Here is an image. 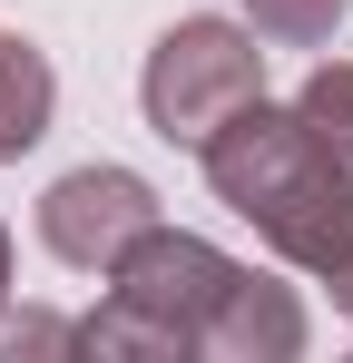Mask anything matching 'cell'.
<instances>
[{
	"label": "cell",
	"instance_id": "cell-1",
	"mask_svg": "<svg viewBox=\"0 0 353 363\" xmlns=\"http://www.w3.org/2000/svg\"><path fill=\"white\" fill-rule=\"evenodd\" d=\"M196 157H206V186H216L285 265L334 275L353 255V167H334V147L304 128V108L245 99Z\"/></svg>",
	"mask_w": 353,
	"mask_h": 363
},
{
	"label": "cell",
	"instance_id": "cell-2",
	"mask_svg": "<svg viewBox=\"0 0 353 363\" xmlns=\"http://www.w3.org/2000/svg\"><path fill=\"white\" fill-rule=\"evenodd\" d=\"M235 285H245V265H235L226 245H206V236H186V226L157 216V226L108 265V304L79 324V344H89V354L186 363V354H206V334H216V314H226Z\"/></svg>",
	"mask_w": 353,
	"mask_h": 363
},
{
	"label": "cell",
	"instance_id": "cell-3",
	"mask_svg": "<svg viewBox=\"0 0 353 363\" xmlns=\"http://www.w3.org/2000/svg\"><path fill=\"white\" fill-rule=\"evenodd\" d=\"M245 99H265V50L235 20H176L167 40L147 50V79H138L147 128L176 138V147H206Z\"/></svg>",
	"mask_w": 353,
	"mask_h": 363
},
{
	"label": "cell",
	"instance_id": "cell-4",
	"mask_svg": "<svg viewBox=\"0 0 353 363\" xmlns=\"http://www.w3.org/2000/svg\"><path fill=\"white\" fill-rule=\"evenodd\" d=\"M147 226H157V186L138 167H79V177H59L40 196V245L59 265H79V275H108Z\"/></svg>",
	"mask_w": 353,
	"mask_h": 363
},
{
	"label": "cell",
	"instance_id": "cell-5",
	"mask_svg": "<svg viewBox=\"0 0 353 363\" xmlns=\"http://www.w3.org/2000/svg\"><path fill=\"white\" fill-rule=\"evenodd\" d=\"M294 354H304V304L245 265V285L226 295L216 334H206V363H294Z\"/></svg>",
	"mask_w": 353,
	"mask_h": 363
},
{
	"label": "cell",
	"instance_id": "cell-6",
	"mask_svg": "<svg viewBox=\"0 0 353 363\" xmlns=\"http://www.w3.org/2000/svg\"><path fill=\"white\" fill-rule=\"evenodd\" d=\"M50 108H59V79H50V60H40V40L0 30V167L50 138Z\"/></svg>",
	"mask_w": 353,
	"mask_h": 363
},
{
	"label": "cell",
	"instance_id": "cell-7",
	"mask_svg": "<svg viewBox=\"0 0 353 363\" xmlns=\"http://www.w3.org/2000/svg\"><path fill=\"white\" fill-rule=\"evenodd\" d=\"M245 20H255V40H275V50H324L334 30H344L353 0H235Z\"/></svg>",
	"mask_w": 353,
	"mask_h": 363
},
{
	"label": "cell",
	"instance_id": "cell-8",
	"mask_svg": "<svg viewBox=\"0 0 353 363\" xmlns=\"http://www.w3.org/2000/svg\"><path fill=\"white\" fill-rule=\"evenodd\" d=\"M294 108H304V128L334 147V167H353V60H324L314 79H304Z\"/></svg>",
	"mask_w": 353,
	"mask_h": 363
},
{
	"label": "cell",
	"instance_id": "cell-9",
	"mask_svg": "<svg viewBox=\"0 0 353 363\" xmlns=\"http://www.w3.org/2000/svg\"><path fill=\"white\" fill-rule=\"evenodd\" d=\"M59 344H79V324H59V314H10L0 324V354H59Z\"/></svg>",
	"mask_w": 353,
	"mask_h": 363
},
{
	"label": "cell",
	"instance_id": "cell-10",
	"mask_svg": "<svg viewBox=\"0 0 353 363\" xmlns=\"http://www.w3.org/2000/svg\"><path fill=\"white\" fill-rule=\"evenodd\" d=\"M324 285H334V304H344V314H353V255H344V265H334V275H324Z\"/></svg>",
	"mask_w": 353,
	"mask_h": 363
},
{
	"label": "cell",
	"instance_id": "cell-11",
	"mask_svg": "<svg viewBox=\"0 0 353 363\" xmlns=\"http://www.w3.org/2000/svg\"><path fill=\"white\" fill-rule=\"evenodd\" d=\"M0 304H10V226H0Z\"/></svg>",
	"mask_w": 353,
	"mask_h": 363
}]
</instances>
